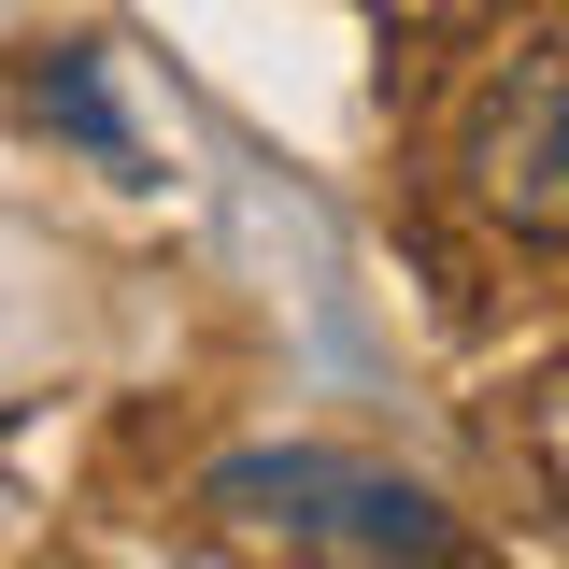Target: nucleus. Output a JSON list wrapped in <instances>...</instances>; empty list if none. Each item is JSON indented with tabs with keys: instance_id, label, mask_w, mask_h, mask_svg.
Masks as SVG:
<instances>
[{
	"instance_id": "nucleus-2",
	"label": "nucleus",
	"mask_w": 569,
	"mask_h": 569,
	"mask_svg": "<svg viewBox=\"0 0 569 569\" xmlns=\"http://www.w3.org/2000/svg\"><path fill=\"white\" fill-rule=\"evenodd\" d=\"M456 171H470V200H485L512 242H569V43H541V58H512L485 86Z\"/></svg>"
},
{
	"instance_id": "nucleus-3",
	"label": "nucleus",
	"mask_w": 569,
	"mask_h": 569,
	"mask_svg": "<svg viewBox=\"0 0 569 569\" xmlns=\"http://www.w3.org/2000/svg\"><path fill=\"white\" fill-rule=\"evenodd\" d=\"M43 114H58V129L86 142V157H114V171H129V157H142V142H129V114L100 100V58H86V43H71L58 71H43Z\"/></svg>"
},
{
	"instance_id": "nucleus-1",
	"label": "nucleus",
	"mask_w": 569,
	"mask_h": 569,
	"mask_svg": "<svg viewBox=\"0 0 569 569\" xmlns=\"http://www.w3.org/2000/svg\"><path fill=\"white\" fill-rule=\"evenodd\" d=\"M200 512L228 527V541H284V556H456V527H441V498L399 485V470H356V456H228L200 485Z\"/></svg>"
}]
</instances>
